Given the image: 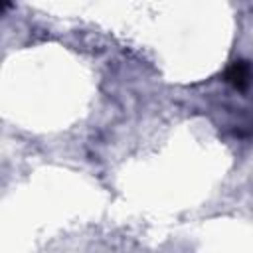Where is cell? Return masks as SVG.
<instances>
[{
    "label": "cell",
    "instance_id": "1",
    "mask_svg": "<svg viewBox=\"0 0 253 253\" xmlns=\"http://www.w3.org/2000/svg\"><path fill=\"white\" fill-rule=\"evenodd\" d=\"M251 79H253V69H251L249 61H243V59L233 61V63L227 67V71H225V81H227L231 87L239 89V91L247 89V87L251 85Z\"/></svg>",
    "mask_w": 253,
    "mask_h": 253
}]
</instances>
